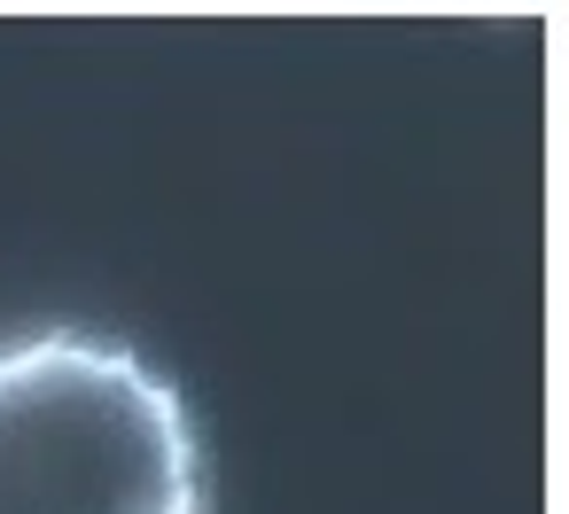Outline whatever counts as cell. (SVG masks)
<instances>
[{"label": "cell", "instance_id": "1", "mask_svg": "<svg viewBox=\"0 0 569 514\" xmlns=\"http://www.w3.org/2000/svg\"><path fill=\"white\" fill-rule=\"evenodd\" d=\"M0 514H211L203 429L133 343H0Z\"/></svg>", "mask_w": 569, "mask_h": 514}]
</instances>
